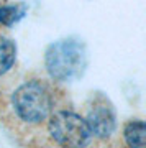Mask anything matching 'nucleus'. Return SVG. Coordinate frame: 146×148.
I'll list each match as a JSON object with an SVG mask.
<instances>
[{
    "label": "nucleus",
    "instance_id": "2",
    "mask_svg": "<svg viewBox=\"0 0 146 148\" xmlns=\"http://www.w3.org/2000/svg\"><path fill=\"white\" fill-rule=\"evenodd\" d=\"M41 132L53 148H92L94 143L82 114L66 106L53 112Z\"/></svg>",
    "mask_w": 146,
    "mask_h": 148
},
{
    "label": "nucleus",
    "instance_id": "6",
    "mask_svg": "<svg viewBox=\"0 0 146 148\" xmlns=\"http://www.w3.org/2000/svg\"><path fill=\"white\" fill-rule=\"evenodd\" d=\"M16 63V45L8 36L0 35V77L10 73Z\"/></svg>",
    "mask_w": 146,
    "mask_h": 148
},
{
    "label": "nucleus",
    "instance_id": "8",
    "mask_svg": "<svg viewBox=\"0 0 146 148\" xmlns=\"http://www.w3.org/2000/svg\"><path fill=\"white\" fill-rule=\"evenodd\" d=\"M97 148H118L117 145H110V143H107V145H102V147H97Z\"/></svg>",
    "mask_w": 146,
    "mask_h": 148
},
{
    "label": "nucleus",
    "instance_id": "1",
    "mask_svg": "<svg viewBox=\"0 0 146 148\" xmlns=\"http://www.w3.org/2000/svg\"><path fill=\"white\" fill-rule=\"evenodd\" d=\"M61 106L54 82L41 76H26L8 90L3 117L15 132L30 135L41 132L53 112Z\"/></svg>",
    "mask_w": 146,
    "mask_h": 148
},
{
    "label": "nucleus",
    "instance_id": "4",
    "mask_svg": "<svg viewBox=\"0 0 146 148\" xmlns=\"http://www.w3.org/2000/svg\"><path fill=\"white\" fill-rule=\"evenodd\" d=\"M82 117L94 138L110 140L117 130V117H115L113 107L108 102V99H105L100 94L89 101Z\"/></svg>",
    "mask_w": 146,
    "mask_h": 148
},
{
    "label": "nucleus",
    "instance_id": "3",
    "mask_svg": "<svg viewBox=\"0 0 146 148\" xmlns=\"http://www.w3.org/2000/svg\"><path fill=\"white\" fill-rule=\"evenodd\" d=\"M85 66V49L76 40L53 43L44 54V68L51 82H66L79 76Z\"/></svg>",
    "mask_w": 146,
    "mask_h": 148
},
{
    "label": "nucleus",
    "instance_id": "5",
    "mask_svg": "<svg viewBox=\"0 0 146 148\" xmlns=\"http://www.w3.org/2000/svg\"><path fill=\"white\" fill-rule=\"evenodd\" d=\"M146 137V125L141 119L128 120L123 125L121 138H123V148H146L145 147Z\"/></svg>",
    "mask_w": 146,
    "mask_h": 148
},
{
    "label": "nucleus",
    "instance_id": "7",
    "mask_svg": "<svg viewBox=\"0 0 146 148\" xmlns=\"http://www.w3.org/2000/svg\"><path fill=\"white\" fill-rule=\"evenodd\" d=\"M25 13V5L23 3H0V23L2 25H12L18 18H21Z\"/></svg>",
    "mask_w": 146,
    "mask_h": 148
}]
</instances>
